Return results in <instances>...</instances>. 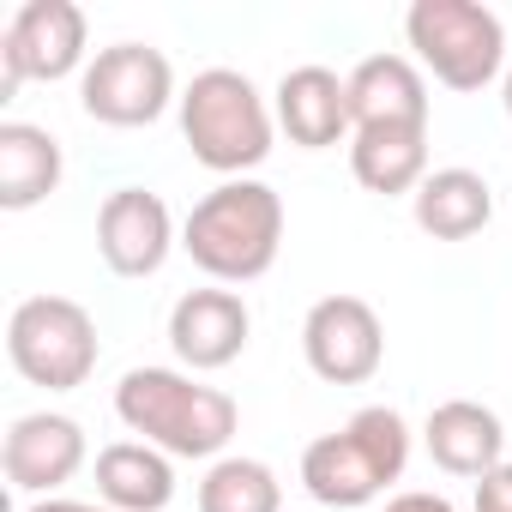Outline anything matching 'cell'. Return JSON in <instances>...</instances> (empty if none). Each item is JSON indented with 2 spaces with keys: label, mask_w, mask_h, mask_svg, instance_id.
I'll return each instance as SVG.
<instances>
[{
  "label": "cell",
  "mask_w": 512,
  "mask_h": 512,
  "mask_svg": "<svg viewBox=\"0 0 512 512\" xmlns=\"http://www.w3.org/2000/svg\"><path fill=\"white\" fill-rule=\"evenodd\" d=\"M0 61H7V73H0V97H13L25 79H67L85 61V7H73V0H25V7L7 19V37H0Z\"/></svg>",
  "instance_id": "ba28073f"
},
{
  "label": "cell",
  "mask_w": 512,
  "mask_h": 512,
  "mask_svg": "<svg viewBox=\"0 0 512 512\" xmlns=\"http://www.w3.org/2000/svg\"><path fill=\"white\" fill-rule=\"evenodd\" d=\"M404 43L446 91H482L506 73V25L476 0H416L404 13Z\"/></svg>",
  "instance_id": "5b68a950"
},
{
  "label": "cell",
  "mask_w": 512,
  "mask_h": 512,
  "mask_svg": "<svg viewBox=\"0 0 512 512\" xmlns=\"http://www.w3.org/2000/svg\"><path fill=\"white\" fill-rule=\"evenodd\" d=\"M302 356L326 386H362L386 362L380 314L362 296H320L302 320Z\"/></svg>",
  "instance_id": "9c48e42d"
},
{
  "label": "cell",
  "mask_w": 512,
  "mask_h": 512,
  "mask_svg": "<svg viewBox=\"0 0 512 512\" xmlns=\"http://www.w3.org/2000/svg\"><path fill=\"white\" fill-rule=\"evenodd\" d=\"M470 512H512V464H500V470H488L476 482V506Z\"/></svg>",
  "instance_id": "44dd1931"
},
{
  "label": "cell",
  "mask_w": 512,
  "mask_h": 512,
  "mask_svg": "<svg viewBox=\"0 0 512 512\" xmlns=\"http://www.w3.org/2000/svg\"><path fill=\"white\" fill-rule=\"evenodd\" d=\"M253 314L235 290H187L169 308V344L193 374H217L247 350Z\"/></svg>",
  "instance_id": "7c38bea8"
},
{
  "label": "cell",
  "mask_w": 512,
  "mask_h": 512,
  "mask_svg": "<svg viewBox=\"0 0 512 512\" xmlns=\"http://www.w3.org/2000/svg\"><path fill=\"white\" fill-rule=\"evenodd\" d=\"M272 115L290 133V145H302V151H332V145H350V133H356V121H350V85L332 67H296V73H284Z\"/></svg>",
  "instance_id": "4fadbf2b"
},
{
  "label": "cell",
  "mask_w": 512,
  "mask_h": 512,
  "mask_svg": "<svg viewBox=\"0 0 512 512\" xmlns=\"http://www.w3.org/2000/svg\"><path fill=\"white\" fill-rule=\"evenodd\" d=\"M25 512H109V506H85V500H55V494H49V500H31Z\"/></svg>",
  "instance_id": "603a6c76"
},
{
  "label": "cell",
  "mask_w": 512,
  "mask_h": 512,
  "mask_svg": "<svg viewBox=\"0 0 512 512\" xmlns=\"http://www.w3.org/2000/svg\"><path fill=\"white\" fill-rule=\"evenodd\" d=\"M380 512H458L446 494H428V488H410V494H392Z\"/></svg>",
  "instance_id": "7402d4cb"
},
{
  "label": "cell",
  "mask_w": 512,
  "mask_h": 512,
  "mask_svg": "<svg viewBox=\"0 0 512 512\" xmlns=\"http://www.w3.org/2000/svg\"><path fill=\"white\" fill-rule=\"evenodd\" d=\"M350 175L368 193H416L428 181V127H362L350 133Z\"/></svg>",
  "instance_id": "ac0fdd59"
},
{
  "label": "cell",
  "mask_w": 512,
  "mask_h": 512,
  "mask_svg": "<svg viewBox=\"0 0 512 512\" xmlns=\"http://www.w3.org/2000/svg\"><path fill=\"white\" fill-rule=\"evenodd\" d=\"M500 103H506V121H512V67H506V79H500Z\"/></svg>",
  "instance_id": "cb8c5ba5"
},
{
  "label": "cell",
  "mask_w": 512,
  "mask_h": 512,
  "mask_svg": "<svg viewBox=\"0 0 512 512\" xmlns=\"http://www.w3.org/2000/svg\"><path fill=\"white\" fill-rule=\"evenodd\" d=\"M13 368L43 392H73L97 368V320L67 296H31L7 320Z\"/></svg>",
  "instance_id": "8992f818"
},
{
  "label": "cell",
  "mask_w": 512,
  "mask_h": 512,
  "mask_svg": "<svg viewBox=\"0 0 512 512\" xmlns=\"http://www.w3.org/2000/svg\"><path fill=\"white\" fill-rule=\"evenodd\" d=\"M97 500L109 512H163L175 500V458L145 440H115L97 452Z\"/></svg>",
  "instance_id": "2e32d148"
},
{
  "label": "cell",
  "mask_w": 512,
  "mask_h": 512,
  "mask_svg": "<svg viewBox=\"0 0 512 512\" xmlns=\"http://www.w3.org/2000/svg\"><path fill=\"white\" fill-rule=\"evenodd\" d=\"M422 440H428V458H434L446 476L482 482L488 470L506 464V428H500V416H494L488 404H476V398H446V404H434Z\"/></svg>",
  "instance_id": "5bb4252c"
},
{
  "label": "cell",
  "mask_w": 512,
  "mask_h": 512,
  "mask_svg": "<svg viewBox=\"0 0 512 512\" xmlns=\"http://www.w3.org/2000/svg\"><path fill=\"white\" fill-rule=\"evenodd\" d=\"M416 229L434 241H470L494 217V193L476 169H428V181L410 193Z\"/></svg>",
  "instance_id": "e0dca14e"
},
{
  "label": "cell",
  "mask_w": 512,
  "mask_h": 512,
  "mask_svg": "<svg viewBox=\"0 0 512 512\" xmlns=\"http://www.w3.org/2000/svg\"><path fill=\"white\" fill-rule=\"evenodd\" d=\"M0 464H7V482L19 494H55L61 482H73L85 470V428L61 410H31L7 428V446H0Z\"/></svg>",
  "instance_id": "8fae6325"
},
{
  "label": "cell",
  "mask_w": 512,
  "mask_h": 512,
  "mask_svg": "<svg viewBox=\"0 0 512 512\" xmlns=\"http://www.w3.org/2000/svg\"><path fill=\"white\" fill-rule=\"evenodd\" d=\"M278 247H284V199L253 175L211 187L181 223V253L211 284L266 278L278 266Z\"/></svg>",
  "instance_id": "6da1fadb"
},
{
  "label": "cell",
  "mask_w": 512,
  "mask_h": 512,
  "mask_svg": "<svg viewBox=\"0 0 512 512\" xmlns=\"http://www.w3.org/2000/svg\"><path fill=\"white\" fill-rule=\"evenodd\" d=\"M115 416L157 452L169 458H223V446L241 428V410L229 392L199 386L193 374L175 368H133L115 386Z\"/></svg>",
  "instance_id": "7a4b0ae2"
},
{
  "label": "cell",
  "mask_w": 512,
  "mask_h": 512,
  "mask_svg": "<svg viewBox=\"0 0 512 512\" xmlns=\"http://www.w3.org/2000/svg\"><path fill=\"white\" fill-rule=\"evenodd\" d=\"M61 145L31 121H0V205L31 211L61 187Z\"/></svg>",
  "instance_id": "d6986e66"
},
{
  "label": "cell",
  "mask_w": 512,
  "mask_h": 512,
  "mask_svg": "<svg viewBox=\"0 0 512 512\" xmlns=\"http://www.w3.org/2000/svg\"><path fill=\"white\" fill-rule=\"evenodd\" d=\"M175 241V217L145 187H115L97 211V253L115 278H157Z\"/></svg>",
  "instance_id": "30bf717a"
},
{
  "label": "cell",
  "mask_w": 512,
  "mask_h": 512,
  "mask_svg": "<svg viewBox=\"0 0 512 512\" xmlns=\"http://www.w3.org/2000/svg\"><path fill=\"white\" fill-rule=\"evenodd\" d=\"M410 464V428L392 404H368L356 410L344 428L320 434L308 452H302V488L320 500V506H368L380 500Z\"/></svg>",
  "instance_id": "277c9868"
},
{
  "label": "cell",
  "mask_w": 512,
  "mask_h": 512,
  "mask_svg": "<svg viewBox=\"0 0 512 512\" xmlns=\"http://www.w3.org/2000/svg\"><path fill=\"white\" fill-rule=\"evenodd\" d=\"M79 103L103 127H151V121H163L169 103H181L175 67L151 43H109L79 73Z\"/></svg>",
  "instance_id": "52a82bcc"
},
{
  "label": "cell",
  "mask_w": 512,
  "mask_h": 512,
  "mask_svg": "<svg viewBox=\"0 0 512 512\" xmlns=\"http://www.w3.org/2000/svg\"><path fill=\"white\" fill-rule=\"evenodd\" d=\"M181 139H187L193 163H205L223 181H241L247 169H260L272 157L278 115H272V103L260 97V85L247 73L205 67L181 91Z\"/></svg>",
  "instance_id": "3957f363"
},
{
  "label": "cell",
  "mask_w": 512,
  "mask_h": 512,
  "mask_svg": "<svg viewBox=\"0 0 512 512\" xmlns=\"http://www.w3.org/2000/svg\"><path fill=\"white\" fill-rule=\"evenodd\" d=\"M350 85V121L362 127H428V85L410 55H368L356 61Z\"/></svg>",
  "instance_id": "9a60e30c"
},
{
  "label": "cell",
  "mask_w": 512,
  "mask_h": 512,
  "mask_svg": "<svg viewBox=\"0 0 512 512\" xmlns=\"http://www.w3.org/2000/svg\"><path fill=\"white\" fill-rule=\"evenodd\" d=\"M199 512H284V482L266 458H217L199 476Z\"/></svg>",
  "instance_id": "ffe728a7"
}]
</instances>
